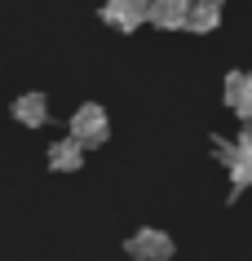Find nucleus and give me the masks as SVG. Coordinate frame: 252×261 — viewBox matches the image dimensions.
<instances>
[{"label":"nucleus","instance_id":"1","mask_svg":"<svg viewBox=\"0 0 252 261\" xmlns=\"http://www.w3.org/2000/svg\"><path fill=\"white\" fill-rule=\"evenodd\" d=\"M217 160L230 173L235 191H252V124H243L235 142H217Z\"/></svg>","mask_w":252,"mask_h":261},{"label":"nucleus","instance_id":"2","mask_svg":"<svg viewBox=\"0 0 252 261\" xmlns=\"http://www.w3.org/2000/svg\"><path fill=\"white\" fill-rule=\"evenodd\" d=\"M67 133L80 146H102V142L111 138V115L98 107V102H84V107L71 111V124H67Z\"/></svg>","mask_w":252,"mask_h":261},{"label":"nucleus","instance_id":"3","mask_svg":"<svg viewBox=\"0 0 252 261\" xmlns=\"http://www.w3.org/2000/svg\"><path fill=\"white\" fill-rule=\"evenodd\" d=\"M102 18L115 31H137L151 22V0H102Z\"/></svg>","mask_w":252,"mask_h":261},{"label":"nucleus","instance_id":"4","mask_svg":"<svg viewBox=\"0 0 252 261\" xmlns=\"http://www.w3.org/2000/svg\"><path fill=\"white\" fill-rule=\"evenodd\" d=\"M124 248H128L133 261H173V239H168L164 230H155V226L133 230V239H128Z\"/></svg>","mask_w":252,"mask_h":261},{"label":"nucleus","instance_id":"5","mask_svg":"<svg viewBox=\"0 0 252 261\" xmlns=\"http://www.w3.org/2000/svg\"><path fill=\"white\" fill-rule=\"evenodd\" d=\"M226 107L243 124H252V71H230L226 75Z\"/></svg>","mask_w":252,"mask_h":261},{"label":"nucleus","instance_id":"6","mask_svg":"<svg viewBox=\"0 0 252 261\" xmlns=\"http://www.w3.org/2000/svg\"><path fill=\"white\" fill-rule=\"evenodd\" d=\"M190 5H195V0H151V27H159V31H186Z\"/></svg>","mask_w":252,"mask_h":261},{"label":"nucleus","instance_id":"7","mask_svg":"<svg viewBox=\"0 0 252 261\" xmlns=\"http://www.w3.org/2000/svg\"><path fill=\"white\" fill-rule=\"evenodd\" d=\"M14 120L22 128H44L49 124V97L44 93H18L14 97Z\"/></svg>","mask_w":252,"mask_h":261},{"label":"nucleus","instance_id":"8","mask_svg":"<svg viewBox=\"0 0 252 261\" xmlns=\"http://www.w3.org/2000/svg\"><path fill=\"white\" fill-rule=\"evenodd\" d=\"M80 164H84V146L71 138V133L49 146V168H58V173H75Z\"/></svg>","mask_w":252,"mask_h":261},{"label":"nucleus","instance_id":"9","mask_svg":"<svg viewBox=\"0 0 252 261\" xmlns=\"http://www.w3.org/2000/svg\"><path fill=\"white\" fill-rule=\"evenodd\" d=\"M221 27V0H195L190 5V18H186V31L195 36H208V31Z\"/></svg>","mask_w":252,"mask_h":261}]
</instances>
